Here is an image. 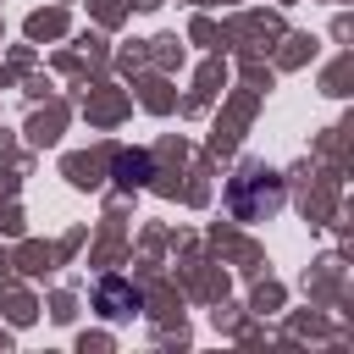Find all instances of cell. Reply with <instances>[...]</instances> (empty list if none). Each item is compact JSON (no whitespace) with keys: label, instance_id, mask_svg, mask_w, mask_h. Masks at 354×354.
I'll list each match as a JSON object with an SVG mask.
<instances>
[{"label":"cell","instance_id":"cell-1","mask_svg":"<svg viewBox=\"0 0 354 354\" xmlns=\"http://www.w3.org/2000/svg\"><path fill=\"white\" fill-rule=\"evenodd\" d=\"M116 171H122V183H144L149 160H144V155H122V166H116Z\"/></svg>","mask_w":354,"mask_h":354}]
</instances>
